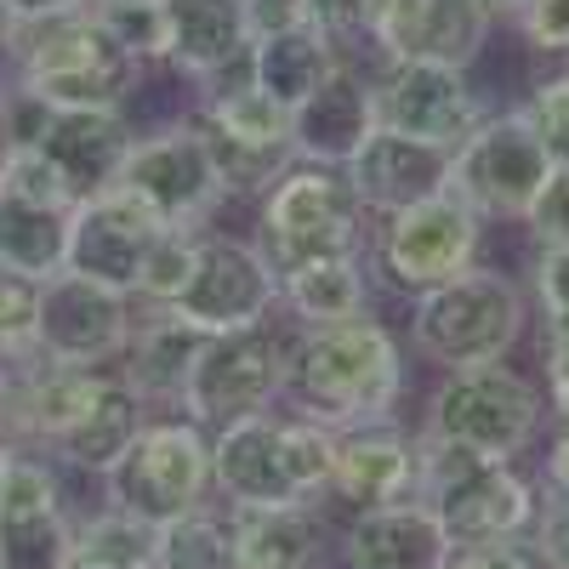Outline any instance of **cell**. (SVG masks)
Segmentation results:
<instances>
[{
  "instance_id": "cell-24",
  "label": "cell",
  "mask_w": 569,
  "mask_h": 569,
  "mask_svg": "<svg viewBox=\"0 0 569 569\" xmlns=\"http://www.w3.org/2000/svg\"><path fill=\"white\" fill-rule=\"evenodd\" d=\"M325 496L348 501L353 512L410 501L416 496V439L399 421H370V427L337 433V472H330Z\"/></svg>"
},
{
  "instance_id": "cell-20",
  "label": "cell",
  "mask_w": 569,
  "mask_h": 569,
  "mask_svg": "<svg viewBox=\"0 0 569 569\" xmlns=\"http://www.w3.org/2000/svg\"><path fill=\"white\" fill-rule=\"evenodd\" d=\"M160 29H166L160 63L177 80H200V86L246 74L251 40H257L246 0H160Z\"/></svg>"
},
{
  "instance_id": "cell-16",
  "label": "cell",
  "mask_w": 569,
  "mask_h": 569,
  "mask_svg": "<svg viewBox=\"0 0 569 569\" xmlns=\"http://www.w3.org/2000/svg\"><path fill=\"white\" fill-rule=\"evenodd\" d=\"M370 86H376V120L388 131L439 142L450 154L490 120L479 86L467 80V69H450V63H382L376 58Z\"/></svg>"
},
{
  "instance_id": "cell-35",
  "label": "cell",
  "mask_w": 569,
  "mask_h": 569,
  "mask_svg": "<svg viewBox=\"0 0 569 569\" xmlns=\"http://www.w3.org/2000/svg\"><path fill=\"white\" fill-rule=\"evenodd\" d=\"M40 348V279L0 262V365L18 370Z\"/></svg>"
},
{
  "instance_id": "cell-4",
  "label": "cell",
  "mask_w": 569,
  "mask_h": 569,
  "mask_svg": "<svg viewBox=\"0 0 569 569\" xmlns=\"http://www.w3.org/2000/svg\"><path fill=\"white\" fill-rule=\"evenodd\" d=\"M257 246L279 273L313 257H365L370 211L359 206L342 166L291 160L257 200Z\"/></svg>"
},
{
  "instance_id": "cell-26",
  "label": "cell",
  "mask_w": 569,
  "mask_h": 569,
  "mask_svg": "<svg viewBox=\"0 0 569 569\" xmlns=\"http://www.w3.org/2000/svg\"><path fill=\"white\" fill-rule=\"evenodd\" d=\"M200 348H206V330H194L171 308L137 302V325H131V342L120 353V376L142 405H182L188 370H194Z\"/></svg>"
},
{
  "instance_id": "cell-44",
  "label": "cell",
  "mask_w": 569,
  "mask_h": 569,
  "mask_svg": "<svg viewBox=\"0 0 569 569\" xmlns=\"http://www.w3.org/2000/svg\"><path fill=\"white\" fill-rule=\"evenodd\" d=\"M246 7H251L257 34H268V29H291V23L308 18V0H246Z\"/></svg>"
},
{
  "instance_id": "cell-52",
  "label": "cell",
  "mask_w": 569,
  "mask_h": 569,
  "mask_svg": "<svg viewBox=\"0 0 569 569\" xmlns=\"http://www.w3.org/2000/svg\"><path fill=\"white\" fill-rule=\"evenodd\" d=\"M7 34H12V12H7V0H0V46H7Z\"/></svg>"
},
{
  "instance_id": "cell-50",
  "label": "cell",
  "mask_w": 569,
  "mask_h": 569,
  "mask_svg": "<svg viewBox=\"0 0 569 569\" xmlns=\"http://www.w3.org/2000/svg\"><path fill=\"white\" fill-rule=\"evenodd\" d=\"M547 393H552V416H558V427H569V382H552Z\"/></svg>"
},
{
  "instance_id": "cell-2",
  "label": "cell",
  "mask_w": 569,
  "mask_h": 569,
  "mask_svg": "<svg viewBox=\"0 0 569 569\" xmlns=\"http://www.w3.org/2000/svg\"><path fill=\"white\" fill-rule=\"evenodd\" d=\"M0 52L12 58V91L40 109H131L149 63H137L109 34L98 7H80L46 23H18Z\"/></svg>"
},
{
  "instance_id": "cell-21",
  "label": "cell",
  "mask_w": 569,
  "mask_h": 569,
  "mask_svg": "<svg viewBox=\"0 0 569 569\" xmlns=\"http://www.w3.org/2000/svg\"><path fill=\"white\" fill-rule=\"evenodd\" d=\"M450 166H456V154L439 149V142H421V137L376 126L370 142L342 171L353 182L359 206L370 211V222H382V217H393L405 206H421V200L445 194V188H450Z\"/></svg>"
},
{
  "instance_id": "cell-34",
  "label": "cell",
  "mask_w": 569,
  "mask_h": 569,
  "mask_svg": "<svg viewBox=\"0 0 569 569\" xmlns=\"http://www.w3.org/2000/svg\"><path fill=\"white\" fill-rule=\"evenodd\" d=\"M206 233V228H200ZM200 233L194 228H166L149 262H142L137 273V302L142 308H171L182 291H188V279H194V262H200Z\"/></svg>"
},
{
  "instance_id": "cell-23",
  "label": "cell",
  "mask_w": 569,
  "mask_h": 569,
  "mask_svg": "<svg viewBox=\"0 0 569 569\" xmlns=\"http://www.w3.org/2000/svg\"><path fill=\"white\" fill-rule=\"evenodd\" d=\"M376 126L382 120H376L370 69L342 58L319 80V91H308V103L291 109V149L297 160H313V166H348Z\"/></svg>"
},
{
  "instance_id": "cell-8",
  "label": "cell",
  "mask_w": 569,
  "mask_h": 569,
  "mask_svg": "<svg viewBox=\"0 0 569 569\" xmlns=\"http://www.w3.org/2000/svg\"><path fill=\"white\" fill-rule=\"evenodd\" d=\"M103 485H109V507L142 518V525H166V518L194 512L206 507L211 490V433L188 416L142 421V433L103 472Z\"/></svg>"
},
{
  "instance_id": "cell-18",
  "label": "cell",
  "mask_w": 569,
  "mask_h": 569,
  "mask_svg": "<svg viewBox=\"0 0 569 569\" xmlns=\"http://www.w3.org/2000/svg\"><path fill=\"white\" fill-rule=\"evenodd\" d=\"M74 525L63 512V485L46 456L12 450L0 485V569H69Z\"/></svg>"
},
{
  "instance_id": "cell-25",
  "label": "cell",
  "mask_w": 569,
  "mask_h": 569,
  "mask_svg": "<svg viewBox=\"0 0 569 569\" xmlns=\"http://www.w3.org/2000/svg\"><path fill=\"white\" fill-rule=\"evenodd\" d=\"M348 569H445L450 563V536L416 496L365 507L348 525Z\"/></svg>"
},
{
  "instance_id": "cell-15",
  "label": "cell",
  "mask_w": 569,
  "mask_h": 569,
  "mask_svg": "<svg viewBox=\"0 0 569 569\" xmlns=\"http://www.w3.org/2000/svg\"><path fill=\"white\" fill-rule=\"evenodd\" d=\"M137 325V297L109 291L86 273H52L40 279V359L80 365V370H109L120 365Z\"/></svg>"
},
{
  "instance_id": "cell-13",
  "label": "cell",
  "mask_w": 569,
  "mask_h": 569,
  "mask_svg": "<svg viewBox=\"0 0 569 569\" xmlns=\"http://www.w3.org/2000/svg\"><path fill=\"white\" fill-rule=\"evenodd\" d=\"M12 120H18V142L52 160L74 206L120 182L126 154L137 142V126L120 109H40L23 91H12Z\"/></svg>"
},
{
  "instance_id": "cell-5",
  "label": "cell",
  "mask_w": 569,
  "mask_h": 569,
  "mask_svg": "<svg viewBox=\"0 0 569 569\" xmlns=\"http://www.w3.org/2000/svg\"><path fill=\"white\" fill-rule=\"evenodd\" d=\"M530 325V302L518 291V279L501 273V268H485L472 262L467 273L433 284L427 297H416L410 308V342L445 365V370H461V365H490V359H507L518 348Z\"/></svg>"
},
{
  "instance_id": "cell-51",
  "label": "cell",
  "mask_w": 569,
  "mask_h": 569,
  "mask_svg": "<svg viewBox=\"0 0 569 569\" xmlns=\"http://www.w3.org/2000/svg\"><path fill=\"white\" fill-rule=\"evenodd\" d=\"M12 450H18V445L7 439V427H0V485H7V467H12Z\"/></svg>"
},
{
  "instance_id": "cell-1",
  "label": "cell",
  "mask_w": 569,
  "mask_h": 569,
  "mask_svg": "<svg viewBox=\"0 0 569 569\" xmlns=\"http://www.w3.org/2000/svg\"><path fill=\"white\" fill-rule=\"evenodd\" d=\"M405 393V353L382 319H342V325H297L291 359H284V399L297 416L348 427L393 421V405Z\"/></svg>"
},
{
  "instance_id": "cell-53",
  "label": "cell",
  "mask_w": 569,
  "mask_h": 569,
  "mask_svg": "<svg viewBox=\"0 0 569 569\" xmlns=\"http://www.w3.org/2000/svg\"><path fill=\"white\" fill-rule=\"evenodd\" d=\"M7 388H12V370L0 365V410H7Z\"/></svg>"
},
{
  "instance_id": "cell-19",
  "label": "cell",
  "mask_w": 569,
  "mask_h": 569,
  "mask_svg": "<svg viewBox=\"0 0 569 569\" xmlns=\"http://www.w3.org/2000/svg\"><path fill=\"white\" fill-rule=\"evenodd\" d=\"M490 18L472 0H376L370 46L382 63H450L472 69L485 58Z\"/></svg>"
},
{
  "instance_id": "cell-32",
  "label": "cell",
  "mask_w": 569,
  "mask_h": 569,
  "mask_svg": "<svg viewBox=\"0 0 569 569\" xmlns=\"http://www.w3.org/2000/svg\"><path fill=\"white\" fill-rule=\"evenodd\" d=\"M154 569H240V552H233V530L222 512H182L154 525Z\"/></svg>"
},
{
  "instance_id": "cell-43",
  "label": "cell",
  "mask_w": 569,
  "mask_h": 569,
  "mask_svg": "<svg viewBox=\"0 0 569 569\" xmlns=\"http://www.w3.org/2000/svg\"><path fill=\"white\" fill-rule=\"evenodd\" d=\"M308 18L330 34H365L370 18H376V0H308Z\"/></svg>"
},
{
  "instance_id": "cell-11",
  "label": "cell",
  "mask_w": 569,
  "mask_h": 569,
  "mask_svg": "<svg viewBox=\"0 0 569 569\" xmlns=\"http://www.w3.org/2000/svg\"><path fill=\"white\" fill-rule=\"evenodd\" d=\"M552 154L541 149V137L530 131V120L507 109V114H490L479 131H472L461 149H456V166H450V188L479 211L485 222H525L541 200V188L552 177Z\"/></svg>"
},
{
  "instance_id": "cell-55",
  "label": "cell",
  "mask_w": 569,
  "mask_h": 569,
  "mask_svg": "<svg viewBox=\"0 0 569 569\" xmlns=\"http://www.w3.org/2000/svg\"><path fill=\"white\" fill-rule=\"evenodd\" d=\"M0 91H7V52H0Z\"/></svg>"
},
{
  "instance_id": "cell-31",
  "label": "cell",
  "mask_w": 569,
  "mask_h": 569,
  "mask_svg": "<svg viewBox=\"0 0 569 569\" xmlns=\"http://www.w3.org/2000/svg\"><path fill=\"white\" fill-rule=\"evenodd\" d=\"M0 262L29 273V279L63 273V262H69V211L34 206V200L0 188Z\"/></svg>"
},
{
  "instance_id": "cell-9",
  "label": "cell",
  "mask_w": 569,
  "mask_h": 569,
  "mask_svg": "<svg viewBox=\"0 0 569 569\" xmlns=\"http://www.w3.org/2000/svg\"><path fill=\"white\" fill-rule=\"evenodd\" d=\"M284 359H291V330L273 319L206 337L177 410L188 421H200L206 433H217V427L240 421V416L273 410L284 399Z\"/></svg>"
},
{
  "instance_id": "cell-41",
  "label": "cell",
  "mask_w": 569,
  "mask_h": 569,
  "mask_svg": "<svg viewBox=\"0 0 569 569\" xmlns=\"http://www.w3.org/2000/svg\"><path fill=\"white\" fill-rule=\"evenodd\" d=\"M530 547L541 552L547 569H569V496L547 490V501L536 507V525H530Z\"/></svg>"
},
{
  "instance_id": "cell-54",
  "label": "cell",
  "mask_w": 569,
  "mask_h": 569,
  "mask_svg": "<svg viewBox=\"0 0 569 569\" xmlns=\"http://www.w3.org/2000/svg\"><path fill=\"white\" fill-rule=\"evenodd\" d=\"M91 7H149V0H91Z\"/></svg>"
},
{
  "instance_id": "cell-38",
  "label": "cell",
  "mask_w": 569,
  "mask_h": 569,
  "mask_svg": "<svg viewBox=\"0 0 569 569\" xmlns=\"http://www.w3.org/2000/svg\"><path fill=\"white\" fill-rule=\"evenodd\" d=\"M530 284H536V308H541V325H569V246H536V268H530Z\"/></svg>"
},
{
  "instance_id": "cell-7",
  "label": "cell",
  "mask_w": 569,
  "mask_h": 569,
  "mask_svg": "<svg viewBox=\"0 0 569 569\" xmlns=\"http://www.w3.org/2000/svg\"><path fill=\"white\" fill-rule=\"evenodd\" d=\"M541 427V393L525 370H512L507 359L490 365H461L445 370V382L427 399L421 433H439L450 445H467L490 461L525 456V445Z\"/></svg>"
},
{
  "instance_id": "cell-48",
  "label": "cell",
  "mask_w": 569,
  "mask_h": 569,
  "mask_svg": "<svg viewBox=\"0 0 569 569\" xmlns=\"http://www.w3.org/2000/svg\"><path fill=\"white\" fill-rule=\"evenodd\" d=\"M18 154V120H12V91H0V171Z\"/></svg>"
},
{
  "instance_id": "cell-10",
  "label": "cell",
  "mask_w": 569,
  "mask_h": 569,
  "mask_svg": "<svg viewBox=\"0 0 569 569\" xmlns=\"http://www.w3.org/2000/svg\"><path fill=\"white\" fill-rule=\"evenodd\" d=\"M194 126L211 149V166L222 177V194H246V200H262L273 177L297 160L291 149V109L273 103L268 91H257L246 74H233L222 86H211L200 109H194Z\"/></svg>"
},
{
  "instance_id": "cell-33",
  "label": "cell",
  "mask_w": 569,
  "mask_h": 569,
  "mask_svg": "<svg viewBox=\"0 0 569 569\" xmlns=\"http://www.w3.org/2000/svg\"><path fill=\"white\" fill-rule=\"evenodd\" d=\"M69 569H154V525L103 507L98 518L74 525V558Z\"/></svg>"
},
{
  "instance_id": "cell-12",
  "label": "cell",
  "mask_w": 569,
  "mask_h": 569,
  "mask_svg": "<svg viewBox=\"0 0 569 569\" xmlns=\"http://www.w3.org/2000/svg\"><path fill=\"white\" fill-rule=\"evenodd\" d=\"M120 188H126V194H137L160 222L194 228V233L228 200L222 194V177L211 166V149H206V137L194 126V114L166 126V131H137L131 154H126V171H120Z\"/></svg>"
},
{
  "instance_id": "cell-6",
  "label": "cell",
  "mask_w": 569,
  "mask_h": 569,
  "mask_svg": "<svg viewBox=\"0 0 569 569\" xmlns=\"http://www.w3.org/2000/svg\"><path fill=\"white\" fill-rule=\"evenodd\" d=\"M479 246H485V217L472 211L456 188H445V194L405 206V211L376 222L365 262L393 297L416 302V297L433 291V284L467 273L479 262Z\"/></svg>"
},
{
  "instance_id": "cell-46",
  "label": "cell",
  "mask_w": 569,
  "mask_h": 569,
  "mask_svg": "<svg viewBox=\"0 0 569 569\" xmlns=\"http://www.w3.org/2000/svg\"><path fill=\"white\" fill-rule=\"evenodd\" d=\"M541 359H547V388L569 382V325H552L541 337Z\"/></svg>"
},
{
  "instance_id": "cell-17",
  "label": "cell",
  "mask_w": 569,
  "mask_h": 569,
  "mask_svg": "<svg viewBox=\"0 0 569 569\" xmlns=\"http://www.w3.org/2000/svg\"><path fill=\"white\" fill-rule=\"evenodd\" d=\"M171 222H160L149 206L126 188H103V194H91L69 211V273H86L109 284V291H126L137 297V273L149 262L154 240L166 233Z\"/></svg>"
},
{
  "instance_id": "cell-42",
  "label": "cell",
  "mask_w": 569,
  "mask_h": 569,
  "mask_svg": "<svg viewBox=\"0 0 569 569\" xmlns=\"http://www.w3.org/2000/svg\"><path fill=\"white\" fill-rule=\"evenodd\" d=\"M445 569H547V563L525 536H512V541H485V547H456Z\"/></svg>"
},
{
  "instance_id": "cell-40",
  "label": "cell",
  "mask_w": 569,
  "mask_h": 569,
  "mask_svg": "<svg viewBox=\"0 0 569 569\" xmlns=\"http://www.w3.org/2000/svg\"><path fill=\"white\" fill-rule=\"evenodd\" d=\"M525 228L536 233V246H569V166H558L541 188L536 211L525 217Z\"/></svg>"
},
{
  "instance_id": "cell-37",
  "label": "cell",
  "mask_w": 569,
  "mask_h": 569,
  "mask_svg": "<svg viewBox=\"0 0 569 569\" xmlns=\"http://www.w3.org/2000/svg\"><path fill=\"white\" fill-rule=\"evenodd\" d=\"M98 18L109 23V34L126 46V52L137 63H160L166 58V29H160V0H149V7H98Z\"/></svg>"
},
{
  "instance_id": "cell-14",
  "label": "cell",
  "mask_w": 569,
  "mask_h": 569,
  "mask_svg": "<svg viewBox=\"0 0 569 569\" xmlns=\"http://www.w3.org/2000/svg\"><path fill=\"white\" fill-rule=\"evenodd\" d=\"M279 308V268L268 262V251L257 240H240V233H200V262L188 291L171 302V313H182L206 337H222V330H246L273 319Z\"/></svg>"
},
{
  "instance_id": "cell-22",
  "label": "cell",
  "mask_w": 569,
  "mask_h": 569,
  "mask_svg": "<svg viewBox=\"0 0 569 569\" xmlns=\"http://www.w3.org/2000/svg\"><path fill=\"white\" fill-rule=\"evenodd\" d=\"M211 485L228 507H291L302 501L291 461H284V416L257 410L211 433Z\"/></svg>"
},
{
  "instance_id": "cell-3",
  "label": "cell",
  "mask_w": 569,
  "mask_h": 569,
  "mask_svg": "<svg viewBox=\"0 0 569 569\" xmlns=\"http://www.w3.org/2000/svg\"><path fill=\"white\" fill-rule=\"evenodd\" d=\"M416 501L445 525L450 547L530 536L541 507L525 472H512V461H490L439 433H416Z\"/></svg>"
},
{
  "instance_id": "cell-30",
  "label": "cell",
  "mask_w": 569,
  "mask_h": 569,
  "mask_svg": "<svg viewBox=\"0 0 569 569\" xmlns=\"http://www.w3.org/2000/svg\"><path fill=\"white\" fill-rule=\"evenodd\" d=\"M142 421H149V405H142L131 388H126V376L120 370H109V382H103V393L91 399V410L69 427V433L52 445V456H63L69 467H80V472H103L131 450V439L142 433Z\"/></svg>"
},
{
  "instance_id": "cell-49",
  "label": "cell",
  "mask_w": 569,
  "mask_h": 569,
  "mask_svg": "<svg viewBox=\"0 0 569 569\" xmlns=\"http://www.w3.org/2000/svg\"><path fill=\"white\" fill-rule=\"evenodd\" d=\"M472 7H479V12L490 18V23H501V18L512 23V12H518V0H472Z\"/></svg>"
},
{
  "instance_id": "cell-29",
  "label": "cell",
  "mask_w": 569,
  "mask_h": 569,
  "mask_svg": "<svg viewBox=\"0 0 569 569\" xmlns=\"http://www.w3.org/2000/svg\"><path fill=\"white\" fill-rule=\"evenodd\" d=\"M279 308L297 325H342L370 313V262L365 257H313L279 273Z\"/></svg>"
},
{
  "instance_id": "cell-27",
  "label": "cell",
  "mask_w": 569,
  "mask_h": 569,
  "mask_svg": "<svg viewBox=\"0 0 569 569\" xmlns=\"http://www.w3.org/2000/svg\"><path fill=\"white\" fill-rule=\"evenodd\" d=\"M342 63V46L330 29H319L313 18L291 23V29H268L251 40V58H246V80L257 91H268L273 103L297 109L308 103V91H319V80Z\"/></svg>"
},
{
  "instance_id": "cell-36",
  "label": "cell",
  "mask_w": 569,
  "mask_h": 569,
  "mask_svg": "<svg viewBox=\"0 0 569 569\" xmlns=\"http://www.w3.org/2000/svg\"><path fill=\"white\" fill-rule=\"evenodd\" d=\"M518 114L530 120V131L541 137V149L552 154V166H569V69L536 80L530 98L518 103Z\"/></svg>"
},
{
  "instance_id": "cell-45",
  "label": "cell",
  "mask_w": 569,
  "mask_h": 569,
  "mask_svg": "<svg viewBox=\"0 0 569 569\" xmlns=\"http://www.w3.org/2000/svg\"><path fill=\"white\" fill-rule=\"evenodd\" d=\"M80 7H91V0H7L12 29H18V23H46V18H63V12H80Z\"/></svg>"
},
{
  "instance_id": "cell-47",
  "label": "cell",
  "mask_w": 569,
  "mask_h": 569,
  "mask_svg": "<svg viewBox=\"0 0 569 569\" xmlns=\"http://www.w3.org/2000/svg\"><path fill=\"white\" fill-rule=\"evenodd\" d=\"M547 490H558V496H569V427H558L552 433V445H547Z\"/></svg>"
},
{
  "instance_id": "cell-39",
  "label": "cell",
  "mask_w": 569,
  "mask_h": 569,
  "mask_svg": "<svg viewBox=\"0 0 569 569\" xmlns=\"http://www.w3.org/2000/svg\"><path fill=\"white\" fill-rule=\"evenodd\" d=\"M518 34L547 58H569V0H518Z\"/></svg>"
},
{
  "instance_id": "cell-28",
  "label": "cell",
  "mask_w": 569,
  "mask_h": 569,
  "mask_svg": "<svg viewBox=\"0 0 569 569\" xmlns=\"http://www.w3.org/2000/svg\"><path fill=\"white\" fill-rule=\"evenodd\" d=\"M240 569H319L325 525L308 501L291 507H228Z\"/></svg>"
}]
</instances>
